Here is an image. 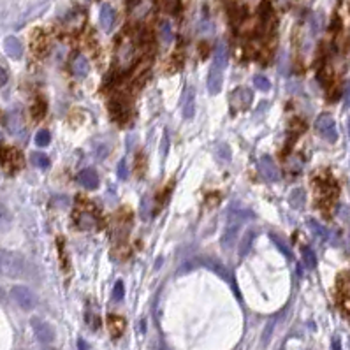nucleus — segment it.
<instances>
[{
    "instance_id": "1",
    "label": "nucleus",
    "mask_w": 350,
    "mask_h": 350,
    "mask_svg": "<svg viewBox=\"0 0 350 350\" xmlns=\"http://www.w3.org/2000/svg\"><path fill=\"white\" fill-rule=\"evenodd\" d=\"M29 274V264L18 254L7 250H0V276L5 278H25Z\"/></svg>"
},
{
    "instance_id": "2",
    "label": "nucleus",
    "mask_w": 350,
    "mask_h": 350,
    "mask_svg": "<svg viewBox=\"0 0 350 350\" xmlns=\"http://www.w3.org/2000/svg\"><path fill=\"white\" fill-rule=\"evenodd\" d=\"M250 211H236L229 217V222H227L226 233H224V237H222V246L224 248H233L234 243L237 239V234H239V227L243 224V218H250Z\"/></svg>"
},
{
    "instance_id": "3",
    "label": "nucleus",
    "mask_w": 350,
    "mask_h": 350,
    "mask_svg": "<svg viewBox=\"0 0 350 350\" xmlns=\"http://www.w3.org/2000/svg\"><path fill=\"white\" fill-rule=\"evenodd\" d=\"M315 129H317V132L320 134L324 139H327V141L334 143L336 139H338V130H336V123H334L333 117L327 113L320 115V117L317 118V121H315Z\"/></svg>"
},
{
    "instance_id": "4",
    "label": "nucleus",
    "mask_w": 350,
    "mask_h": 350,
    "mask_svg": "<svg viewBox=\"0 0 350 350\" xmlns=\"http://www.w3.org/2000/svg\"><path fill=\"white\" fill-rule=\"evenodd\" d=\"M11 296L12 299L18 303V305L23 308V310H32L34 306H36L37 299L36 296H34V292L30 289H27V287L23 285H16L11 289Z\"/></svg>"
},
{
    "instance_id": "5",
    "label": "nucleus",
    "mask_w": 350,
    "mask_h": 350,
    "mask_svg": "<svg viewBox=\"0 0 350 350\" xmlns=\"http://www.w3.org/2000/svg\"><path fill=\"white\" fill-rule=\"evenodd\" d=\"M30 324H32L34 333H36L37 340H39L40 343H46V345H48V343H51L53 340H55V331H53V327L49 326L48 322L34 317L32 320H30Z\"/></svg>"
},
{
    "instance_id": "6",
    "label": "nucleus",
    "mask_w": 350,
    "mask_h": 350,
    "mask_svg": "<svg viewBox=\"0 0 350 350\" xmlns=\"http://www.w3.org/2000/svg\"><path fill=\"white\" fill-rule=\"evenodd\" d=\"M259 169H261L262 176L270 181H278L280 180V171H278L276 164L271 157L264 155V157L259 158Z\"/></svg>"
},
{
    "instance_id": "7",
    "label": "nucleus",
    "mask_w": 350,
    "mask_h": 350,
    "mask_svg": "<svg viewBox=\"0 0 350 350\" xmlns=\"http://www.w3.org/2000/svg\"><path fill=\"white\" fill-rule=\"evenodd\" d=\"M222 85H224V71L211 65V71H209V76H208V90H209V93H213V95L220 93Z\"/></svg>"
},
{
    "instance_id": "8",
    "label": "nucleus",
    "mask_w": 350,
    "mask_h": 350,
    "mask_svg": "<svg viewBox=\"0 0 350 350\" xmlns=\"http://www.w3.org/2000/svg\"><path fill=\"white\" fill-rule=\"evenodd\" d=\"M78 181H79V185H83L85 189L93 190V189H97V185H99V174H97V171H93V169H85L78 174Z\"/></svg>"
},
{
    "instance_id": "9",
    "label": "nucleus",
    "mask_w": 350,
    "mask_h": 350,
    "mask_svg": "<svg viewBox=\"0 0 350 350\" xmlns=\"http://www.w3.org/2000/svg\"><path fill=\"white\" fill-rule=\"evenodd\" d=\"M4 49L11 58H21V55H23V44L16 37H7L4 40Z\"/></svg>"
},
{
    "instance_id": "10",
    "label": "nucleus",
    "mask_w": 350,
    "mask_h": 350,
    "mask_svg": "<svg viewBox=\"0 0 350 350\" xmlns=\"http://www.w3.org/2000/svg\"><path fill=\"white\" fill-rule=\"evenodd\" d=\"M194 115H195V93H194V88H189L185 93V101H183V118L192 120Z\"/></svg>"
},
{
    "instance_id": "11",
    "label": "nucleus",
    "mask_w": 350,
    "mask_h": 350,
    "mask_svg": "<svg viewBox=\"0 0 350 350\" xmlns=\"http://www.w3.org/2000/svg\"><path fill=\"white\" fill-rule=\"evenodd\" d=\"M99 21H101V27L106 30V32L111 30V27H113V23H115V11L111 5H108V4L102 5L101 14H99Z\"/></svg>"
},
{
    "instance_id": "12",
    "label": "nucleus",
    "mask_w": 350,
    "mask_h": 350,
    "mask_svg": "<svg viewBox=\"0 0 350 350\" xmlns=\"http://www.w3.org/2000/svg\"><path fill=\"white\" fill-rule=\"evenodd\" d=\"M252 99H254V95H252V90L248 88H237L233 93V101H237V108L241 109L248 108L252 104Z\"/></svg>"
},
{
    "instance_id": "13",
    "label": "nucleus",
    "mask_w": 350,
    "mask_h": 350,
    "mask_svg": "<svg viewBox=\"0 0 350 350\" xmlns=\"http://www.w3.org/2000/svg\"><path fill=\"white\" fill-rule=\"evenodd\" d=\"M226 65H227V46L226 42H218L213 55V67H218L224 71Z\"/></svg>"
},
{
    "instance_id": "14",
    "label": "nucleus",
    "mask_w": 350,
    "mask_h": 350,
    "mask_svg": "<svg viewBox=\"0 0 350 350\" xmlns=\"http://www.w3.org/2000/svg\"><path fill=\"white\" fill-rule=\"evenodd\" d=\"M73 71H74V74H76L78 78H85L86 74H88V71H90L88 60H86L83 55L76 57L74 58V62H73Z\"/></svg>"
},
{
    "instance_id": "15",
    "label": "nucleus",
    "mask_w": 350,
    "mask_h": 350,
    "mask_svg": "<svg viewBox=\"0 0 350 350\" xmlns=\"http://www.w3.org/2000/svg\"><path fill=\"white\" fill-rule=\"evenodd\" d=\"M111 113H113V117L117 118V120H123L125 117H127V106L121 102V99H113V102H111Z\"/></svg>"
},
{
    "instance_id": "16",
    "label": "nucleus",
    "mask_w": 350,
    "mask_h": 350,
    "mask_svg": "<svg viewBox=\"0 0 350 350\" xmlns=\"http://www.w3.org/2000/svg\"><path fill=\"white\" fill-rule=\"evenodd\" d=\"M123 326H125L123 318L118 317V315H109V329H111L113 336H120L121 331H123Z\"/></svg>"
},
{
    "instance_id": "17",
    "label": "nucleus",
    "mask_w": 350,
    "mask_h": 350,
    "mask_svg": "<svg viewBox=\"0 0 350 350\" xmlns=\"http://www.w3.org/2000/svg\"><path fill=\"white\" fill-rule=\"evenodd\" d=\"M270 237H271V239H273V243L278 246V250H280V252H282V254L285 255L287 259H292V250L289 248V245H287V243L283 241L282 237H278L276 234H273V233L270 234Z\"/></svg>"
},
{
    "instance_id": "18",
    "label": "nucleus",
    "mask_w": 350,
    "mask_h": 350,
    "mask_svg": "<svg viewBox=\"0 0 350 350\" xmlns=\"http://www.w3.org/2000/svg\"><path fill=\"white\" fill-rule=\"evenodd\" d=\"M160 37L164 40V44H171L174 39V34H173V27H171L169 21H164L160 25Z\"/></svg>"
},
{
    "instance_id": "19",
    "label": "nucleus",
    "mask_w": 350,
    "mask_h": 350,
    "mask_svg": "<svg viewBox=\"0 0 350 350\" xmlns=\"http://www.w3.org/2000/svg\"><path fill=\"white\" fill-rule=\"evenodd\" d=\"M301 254H303V261H305V264L308 266L310 270H313L315 266H317V257H315L313 250L308 248V246H303Z\"/></svg>"
},
{
    "instance_id": "20",
    "label": "nucleus",
    "mask_w": 350,
    "mask_h": 350,
    "mask_svg": "<svg viewBox=\"0 0 350 350\" xmlns=\"http://www.w3.org/2000/svg\"><path fill=\"white\" fill-rule=\"evenodd\" d=\"M255 234L250 231V233L245 234V237L241 239V246H239V257H245L246 254H248L250 246H252V241H254Z\"/></svg>"
},
{
    "instance_id": "21",
    "label": "nucleus",
    "mask_w": 350,
    "mask_h": 350,
    "mask_svg": "<svg viewBox=\"0 0 350 350\" xmlns=\"http://www.w3.org/2000/svg\"><path fill=\"white\" fill-rule=\"evenodd\" d=\"M290 204H292L294 208H301V206L305 204V190L303 189L294 190V192L290 194Z\"/></svg>"
},
{
    "instance_id": "22",
    "label": "nucleus",
    "mask_w": 350,
    "mask_h": 350,
    "mask_svg": "<svg viewBox=\"0 0 350 350\" xmlns=\"http://www.w3.org/2000/svg\"><path fill=\"white\" fill-rule=\"evenodd\" d=\"M36 143L39 146H48L49 143H51V134H49V130L46 129L39 130V132L36 134Z\"/></svg>"
},
{
    "instance_id": "23",
    "label": "nucleus",
    "mask_w": 350,
    "mask_h": 350,
    "mask_svg": "<svg viewBox=\"0 0 350 350\" xmlns=\"http://www.w3.org/2000/svg\"><path fill=\"white\" fill-rule=\"evenodd\" d=\"M254 85L257 86L259 90H262V92H268V90L271 88V81L266 76H262V74H257V76L254 78Z\"/></svg>"
},
{
    "instance_id": "24",
    "label": "nucleus",
    "mask_w": 350,
    "mask_h": 350,
    "mask_svg": "<svg viewBox=\"0 0 350 350\" xmlns=\"http://www.w3.org/2000/svg\"><path fill=\"white\" fill-rule=\"evenodd\" d=\"M32 162H34V165H37V167H48L49 165V158L46 157L44 153H34L32 155Z\"/></svg>"
},
{
    "instance_id": "25",
    "label": "nucleus",
    "mask_w": 350,
    "mask_h": 350,
    "mask_svg": "<svg viewBox=\"0 0 350 350\" xmlns=\"http://www.w3.org/2000/svg\"><path fill=\"white\" fill-rule=\"evenodd\" d=\"M308 226L311 227V231H313L315 236H317V237H320V239H326V237H327V231L324 229V227H322L320 224H318V222L310 220V222H308Z\"/></svg>"
},
{
    "instance_id": "26",
    "label": "nucleus",
    "mask_w": 350,
    "mask_h": 350,
    "mask_svg": "<svg viewBox=\"0 0 350 350\" xmlns=\"http://www.w3.org/2000/svg\"><path fill=\"white\" fill-rule=\"evenodd\" d=\"M44 111H46V104L39 99V101L36 102V106H34V108H32L34 117H36V118H40V117H42V115H44Z\"/></svg>"
},
{
    "instance_id": "27",
    "label": "nucleus",
    "mask_w": 350,
    "mask_h": 350,
    "mask_svg": "<svg viewBox=\"0 0 350 350\" xmlns=\"http://www.w3.org/2000/svg\"><path fill=\"white\" fill-rule=\"evenodd\" d=\"M125 296V289H123V283L121 282H117L115 283V290H113V298L117 299V301H121Z\"/></svg>"
},
{
    "instance_id": "28",
    "label": "nucleus",
    "mask_w": 350,
    "mask_h": 350,
    "mask_svg": "<svg viewBox=\"0 0 350 350\" xmlns=\"http://www.w3.org/2000/svg\"><path fill=\"white\" fill-rule=\"evenodd\" d=\"M343 104H345V108L350 106V79L345 83V90H343Z\"/></svg>"
},
{
    "instance_id": "29",
    "label": "nucleus",
    "mask_w": 350,
    "mask_h": 350,
    "mask_svg": "<svg viewBox=\"0 0 350 350\" xmlns=\"http://www.w3.org/2000/svg\"><path fill=\"white\" fill-rule=\"evenodd\" d=\"M218 152H220L222 158L224 160H231V150L227 145H218Z\"/></svg>"
},
{
    "instance_id": "30",
    "label": "nucleus",
    "mask_w": 350,
    "mask_h": 350,
    "mask_svg": "<svg viewBox=\"0 0 350 350\" xmlns=\"http://www.w3.org/2000/svg\"><path fill=\"white\" fill-rule=\"evenodd\" d=\"M118 176H120L121 180H125V178H127V169H125V160H120V164H118Z\"/></svg>"
},
{
    "instance_id": "31",
    "label": "nucleus",
    "mask_w": 350,
    "mask_h": 350,
    "mask_svg": "<svg viewBox=\"0 0 350 350\" xmlns=\"http://www.w3.org/2000/svg\"><path fill=\"white\" fill-rule=\"evenodd\" d=\"M331 350H342V342H340L338 336H334L333 342H331Z\"/></svg>"
},
{
    "instance_id": "32",
    "label": "nucleus",
    "mask_w": 350,
    "mask_h": 350,
    "mask_svg": "<svg viewBox=\"0 0 350 350\" xmlns=\"http://www.w3.org/2000/svg\"><path fill=\"white\" fill-rule=\"evenodd\" d=\"M7 73H5V69L4 67H0V86L2 85H5L7 83Z\"/></svg>"
},
{
    "instance_id": "33",
    "label": "nucleus",
    "mask_w": 350,
    "mask_h": 350,
    "mask_svg": "<svg viewBox=\"0 0 350 350\" xmlns=\"http://www.w3.org/2000/svg\"><path fill=\"white\" fill-rule=\"evenodd\" d=\"M7 153H9V150H5V148H2V146H0V162H5V158H7Z\"/></svg>"
},
{
    "instance_id": "34",
    "label": "nucleus",
    "mask_w": 350,
    "mask_h": 350,
    "mask_svg": "<svg viewBox=\"0 0 350 350\" xmlns=\"http://www.w3.org/2000/svg\"><path fill=\"white\" fill-rule=\"evenodd\" d=\"M78 350H88V345L85 343V340H78Z\"/></svg>"
},
{
    "instance_id": "35",
    "label": "nucleus",
    "mask_w": 350,
    "mask_h": 350,
    "mask_svg": "<svg viewBox=\"0 0 350 350\" xmlns=\"http://www.w3.org/2000/svg\"><path fill=\"white\" fill-rule=\"evenodd\" d=\"M2 217H4V211H2V209H0V220H2Z\"/></svg>"
},
{
    "instance_id": "36",
    "label": "nucleus",
    "mask_w": 350,
    "mask_h": 350,
    "mask_svg": "<svg viewBox=\"0 0 350 350\" xmlns=\"http://www.w3.org/2000/svg\"><path fill=\"white\" fill-rule=\"evenodd\" d=\"M349 134H350V121H349Z\"/></svg>"
}]
</instances>
